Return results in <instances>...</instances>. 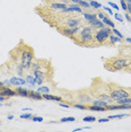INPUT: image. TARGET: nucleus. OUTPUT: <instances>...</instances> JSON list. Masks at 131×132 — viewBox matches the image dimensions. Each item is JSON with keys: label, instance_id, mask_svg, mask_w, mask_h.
Returning a JSON list of instances; mask_svg holds the SVG:
<instances>
[{"label": "nucleus", "instance_id": "obj_1", "mask_svg": "<svg viewBox=\"0 0 131 132\" xmlns=\"http://www.w3.org/2000/svg\"><path fill=\"white\" fill-rule=\"evenodd\" d=\"M94 29L91 27V26H86V27H83L80 29L79 33H77V35L79 36V44H83V45H87V46H92L91 43H93L95 41L94 38Z\"/></svg>", "mask_w": 131, "mask_h": 132}, {"label": "nucleus", "instance_id": "obj_2", "mask_svg": "<svg viewBox=\"0 0 131 132\" xmlns=\"http://www.w3.org/2000/svg\"><path fill=\"white\" fill-rule=\"evenodd\" d=\"M110 71H119L122 69L129 68L131 64V59L130 58H124V56H117V58L110 59Z\"/></svg>", "mask_w": 131, "mask_h": 132}, {"label": "nucleus", "instance_id": "obj_3", "mask_svg": "<svg viewBox=\"0 0 131 132\" xmlns=\"http://www.w3.org/2000/svg\"><path fill=\"white\" fill-rule=\"evenodd\" d=\"M33 60H34L33 50L28 46H25V49L22 51V55H20V64L24 67V69H29L32 65Z\"/></svg>", "mask_w": 131, "mask_h": 132}, {"label": "nucleus", "instance_id": "obj_4", "mask_svg": "<svg viewBox=\"0 0 131 132\" xmlns=\"http://www.w3.org/2000/svg\"><path fill=\"white\" fill-rule=\"evenodd\" d=\"M109 93L111 95V97L113 98V101L119 100V98H124V97H129L130 94L129 92H127L126 89H123L122 87H119L117 85H111L109 86Z\"/></svg>", "mask_w": 131, "mask_h": 132}, {"label": "nucleus", "instance_id": "obj_5", "mask_svg": "<svg viewBox=\"0 0 131 132\" xmlns=\"http://www.w3.org/2000/svg\"><path fill=\"white\" fill-rule=\"evenodd\" d=\"M111 34H112V29H111V27H109V26H105V27H103L101 29H97L94 34L95 42L98 44L105 43L106 40H109Z\"/></svg>", "mask_w": 131, "mask_h": 132}, {"label": "nucleus", "instance_id": "obj_6", "mask_svg": "<svg viewBox=\"0 0 131 132\" xmlns=\"http://www.w3.org/2000/svg\"><path fill=\"white\" fill-rule=\"evenodd\" d=\"M0 94H1L2 96H5V97H7V98L14 97V96H18L16 90H13V89L9 88V87H7V86L0 87Z\"/></svg>", "mask_w": 131, "mask_h": 132}, {"label": "nucleus", "instance_id": "obj_7", "mask_svg": "<svg viewBox=\"0 0 131 132\" xmlns=\"http://www.w3.org/2000/svg\"><path fill=\"white\" fill-rule=\"evenodd\" d=\"M77 100H78L79 103L81 104H91L92 103V96L87 94V93H79L78 96H77Z\"/></svg>", "mask_w": 131, "mask_h": 132}, {"label": "nucleus", "instance_id": "obj_8", "mask_svg": "<svg viewBox=\"0 0 131 132\" xmlns=\"http://www.w3.org/2000/svg\"><path fill=\"white\" fill-rule=\"evenodd\" d=\"M61 11H63V13H83V8L78 4H71L66 9H62Z\"/></svg>", "mask_w": 131, "mask_h": 132}, {"label": "nucleus", "instance_id": "obj_9", "mask_svg": "<svg viewBox=\"0 0 131 132\" xmlns=\"http://www.w3.org/2000/svg\"><path fill=\"white\" fill-rule=\"evenodd\" d=\"M78 29L79 27H67L64 29H62V34L66 35V36H69V37H73L77 35V33H78Z\"/></svg>", "mask_w": 131, "mask_h": 132}, {"label": "nucleus", "instance_id": "obj_10", "mask_svg": "<svg viewBox=\"0 0 131 132\" xmlns=\"http://www.w3.org/2000/svg\"><path fill=\"white\" fill-rule=\"evenodd\" d=\"M9 82L11 86H24L26 84V79L22 77H11L9 79Z\"/></svg>", "mask_w": 131, "mask_h": 132}, {"label": "nucleus", "instance_id": "obj_11", "mask_svg": "<svg viewBox=\"0 0 131 132\" xmlns=\"http://www.w3.org/2000/svg\"><path fill=\"white\" fill-rule=\"evenodd\" d=\"M89 26H91L92 28L94 29V31H97V29H101V28H103V27H105V25H104V23L102 22L101 19H94L93 22H91L89 23Z\"/></svg>", "mask_w": 131, "mask_h": 132}, {"label": "nucleus", "instance_id": "obj_12", "mask_svg": "<svg viewBox=\"0 0 131 132\" xmlns=\"http://www.w3.org/2000/svg\"><path fill=\"white\" fill-rule=\"evenodd\" d=\"M67 27H80V20L76 18H70L64 23Z\"/></svg>", "mask_w": 131, "mask_h": 132}, {"label": "nucleus", "instance_id": "obj_13", "mask_svg": "<svg viewBox=\"0 0 131 132\" xmlns=\"http://www.w3.org/2000/svg\"><path fill=\"white\" fill-rule=\"evenodd\" d=\"M42 96H43V100H46V101H53V102H61L62 101V97L51 95L50 93H47V94H42Z\"/></svg>", "mask_w": 131, "mask_h": 132}, {"label": "nucleus", "instance_id": "obj_14", "mask_svg": "<svg viewBox=\"0 0 131 132\" xmlns=\"http://www.w3.org/2000/svg\"><path fill=\"white\" fill-rule=\"evenodd\" d=\"M83 17H84V19L89 24L91 22H93L94 19L97 18V15L94 13H85L84 11V13H83Z\"/></svg>", "mask_w": 131, "mask_h": 132}, {"label": "nucleus", "instance_id": "obj_15", "mask_svg": "<svg viewBox=\"0 0 131 132\" xmlns=\"http://www.w3.org/2000/svg\"><path fill=\"white\" fill-rule=\"evenodd\" d=\"M28 97L32 98V100H36V101H42L43 100V96L41 93H38L37 90H29Z\"/></svg>", "mask_w": 131, "mask_h": 132}, {"label": "nucleus", "instance_id": "obj_16", "mask_svg": "<svg viewBox=\"0 0 131 132\" xmlns=\"http://www.w3.org/2000/svg\"><path fill=\"white\" fill-rule=\"evenodd\" d=\"M16 92H17V94H18V96H20V97H28L29 90H27L26 88H24L23 86H17Z\"/></svg>", "mask_w": 131, "mask_h": 132}, {"label": "nucleus", "instance_id": "obj_17", "mask_svg": "<svg viewBox=\"0 0 131 132\" xmlns=\"http://www.w3.org/2000/svg\"><path fill=\"white\" fill-rule=\"evenodd\" d=\"M50 7L52 9H56V10H62V9H66L68 7L67 4H63V2H52L50 5Z\"/></svg>", "mask_w": 131, "mask_h": 132}, {"label": "nucleus", "instance_id": "obj_18", "mask_svg": "<svg viewBox=\"0 0 131 132\" xmlns=\"http://www.w3.org/2000/svg\"><path fill=\"white\" fill-rule=\"evenodd\" d=\"M26 84H28L31 87H34L35 85H36V78H35V76H32V75H27L26 76Z\"/></svg>", "mask_w": 131, "mask_h": 132}, {"label": "nucleus", "instance_id": "obj_19", "mask_svg": "<svg viewBox=\"0 0 131 132\" xmlns=\"http://www.w3.org/2000/svg\"><path fill=\"white\" fill-rule=\"evenodd\" d=\"M87 110L89 111H94V112H105L106 111V107H103V106H96V105H89L87 106Z\"/></svg>", "mask_w": 131, "mask_h": 132}, {"label": "nucleus", "instance_id": "obj_20", "mask_svg": "<svg viewBox=\"0 0 131 132\" xmlns=\"http://www.w3.org/2000/svg\"><path fill=\"white\" fill-rule=\"evenodd\" d=\"M92 105H96V106H103V107H106L108 106V103L105 101L101 100V98H96V100H93L92 101Z\"/></svg>", "mask_w": 131, "mask_h": 132}, {"label": "nucleus", "instance_id": "obj_21", "mask_svg": "<svg viewBox=\"0 0 131 132\" xmlns=\"http://www.w3.org/2000/svg\"><path fill=\"white\" fill-rule=\"evenodd\" d=\"M114 102L117 104H120V105L131 104V96H129V97H124V98H119V100H115Z\"/></svg>", "mask_w": 131, "mask_h": 132}, {"label": "nucleus", "instance_id": "obj_22", "mask_svg": "<svg viewBox=\"0 0 131 132\" xmlns=\"http://www.w3.org/2000/svg\"><path fill=\"white\" fill-rule=\"evenodd\" d=\"M102 22L104 23V25H105V26H109V27H111V28H114V27H115L114 23H113L112 20L110 19L108 16H105V17H104V18L102 19Z\"/></svg>", "mask_w": 131, "mask_h": 132}, {"label": "nucleus", "instance_id": "obj_23", "mask_svg": "<svg viewBox=\"0 0 131 132\" xmlns=\"http://www.w3.org/2000/svg\"><path fill=\"white\" fill-rule=\"evenodd\" d=\"M109 41H110V43H112V44H117V43H121V38L120 37H118L117 35H114L112 33L111 35H110V37H109Z\"/></svg>", "mask_w": 131, "mask_h": 132}, {"label": "nucleus", "instance_id": "obj_24", "mask_svg": "<svg viewBox=\"0 0 131 132\" xmlns=\"http://www.w3.org/2000/svg\"><path fill=\"white\" fill-rule=\"evenodd\" d=\"M36 90L41 94H47V93H50V88L47 86H40L38 88H36Z\"/></svg>", "mask_w": 131, "mask_h": 132}, {"label": "nucleus", "instance_id": "obj_25", "mask_svg": "<svg viewBox=\"0 0 131 132\" xmlns=\"http://www.w3.org/2000/svg\"><path fill=\"white\" fill-rule=\"evenodd\" d=\"M126 116H129V114H117V115H109L108 119L109 120H115V119H123Z\"/></svg>", "mask_w": 131, "mask_h": 132}, {"label": "nucleus", "instance_id": "obj_26", "mask_svg": "<svg viewBox=\"0 0 131 132\" xmlns=\"http://www.w3.org/2000/svg\"><path fill=\"white\" fill-rule=\"evenodd\" d=\"M81 8H84V9H92V7H91V4L89 2H87L86 0H81V1L78 4Z\"/></svg>", "mask_w": 131, "mask_h": 132}, {"label": "nucleus", "instance_id": "obj_27", "mask_svg": "<svg viewBox=\"0 0 131 132\" xmlns=\"http://www.w3.org/2000/svg\"><path fill=\"white\" fill-rule=\"evenodd\" d=\"M89 4H91V7L93 8V9H100V8L102 7V5H101L100 2L95 1V0H92V1L89 2Z\"/></svg>", "mask_w": 131, "mask_h": 132}, {"label": "nucleus", "instance_id": "obj_28", "mask_svg": "<svg viewBox=\"0 0 131 132\" xmlns=\"http://www.w3.org/2000/svg\"><path fill=\"white\" fill-rule=\"evenodd\" d=\"M72 106L75 109H78V110H87V106L85 104H81V103H73Z\"/></svg>", "mask_w": 131, "mask_h": 132}, {"label": "nucleus", "instance_id": "obj_29", "mask_svg": "<svg viewBox=\"0 0 131 132\" xmlns=\"http://www.w3.org/2000/svg\"><path fill=\"white\" fill-rule=\"evenodd\" d=\"M76 119L73 118V116H67V118H62L60 120L61 123H64V122H75Z\"/></svg>", "mask_w": 131, "mask_h": 132}, {"label": "nucleus", "instance_id": "obj_30", "mask_svg": "<svg viewBox=\"0 0 131 132\" xmlns=\"http://www.w3.org/2000/svg\"><path fill=\"white\" fill-rule=\"evenodd\" d=\"M20 119H23V120H31L32 119V113L29 112V113H23V114H20Z\"/></svg>", "mask_w": 131, "mask_h": 132}, {"label": "nucleus", "instance_id": "obj_31", "mask_svg": "<svg viewBox=\"0 0 131 132\" xmlns=\"http://www.w3.org/2000/svg\"><path fill=\"white\" fill-rule=\"evenodd\" d=\"M83 121L84 122H94V121H96V118L93 115H91V116H85L84 119H83Z\"/></svg>", "mask_w": 131, "mask_h": 132}, {"label": "nucleus", "instance_id": "obj_32", "mask_svg": "<svg viewBox=\"0 0 131 132\" xmlns=\"http://www.w3.org/2000/svg\"><path fill=\"white\" fill-rule=\"evenodd\" d=\"M112 33H113V34H114V35H117V36H118V37H120V38H121V40H122V38H123V37H124V36H123V35H122V34H121V32H120V31H118V29H117V28H115V27H114V28H112Z\"/></svg>", "mask_w": 131, "mask_h": 132}, {"label": "nucleus", "instance_id": "obj_33", "mask_svg": "<svg viewBox=\"0 0 131 132\" xmlns=\"http://www.w3.org/2000/svg\"><path fill=\"white\" fill-rule=\"evenodd\" d=\"M32 121L33 122H43V118H42V116H32Z\"/></svg>", "mask_w": 131, "mask_h": 132}, {"label": "nucleus", "instance_id": "obj_34", "mask_svg": "<svg viewBox=\"0 0 131 132\" xmlns=\"http://www.w3.org/2000/svg\"><path fill=\"white\" fill-rule=\"evenodd\" d=\"M113 16H114L115 17V19H117V20H119V22H120V23H123V17H122V15H120V14H114V15H113Z\"/></svg>", "mask_w": 131, "mask_h": 132}, {"label": "nucleus", "instance_id": "obj_35", "mask_svg": "<svg viewBox=\"0 0 131 132\" xmlns=\"http://www.w3.org/2000/svg\"><path fill=\"white\" fill-rule=\"evenodd\" d=\"M102 8L104 10H106L108 13L110 14V16H113L114 15V13H113V10H112V8H109V7H104V6H102Z\"/></svg>", "mask_w": 131, "mask_h": 132}, {"label": "nucleus", "instance_id": "obj_36", "mask_svg": "<svg viewBox=\"0 0 131 132\" xmlns=\"http://www.w3.org/2000/svg\"><path fill=\"white\" fill-rule=\"evenodd\" d=\"M121 2V8L123 9L124 11H127V8H128V5H127V2L124 1V0H122V1H120Z\"/></svg>", "mask_w": 131, "mask_h": 132}, {"label": "nucleus", "instance_id": "obj_37", "mask_svg": "<svg viewBox=\"0 0 131 132\" xmlns=\"http://www.w3.org/2000/svg\"><path fill=\"white\" fill-rule=\"evenodd\" d=\"M109 5L111 6L112 8H114L115 10H119V9H120V7H119V6H118L117 4H114V2H112V1H109Z\"/></svg>", "mask_w": 131, "mask_h": 132}, {"label": "nucleus", "instance_id": "obj_38", "mask_svg": "<svg viewBox=\"0 0 131 132\" xmlns=\"http://www.w3.org/2000/svg\"><path fill=\"white\" fill-rule=\"evenodd\" d=\"M104 17H105V15H104V14L102 13V11H100V13H97V18H98V19H101V20H102V19L104 18Z\"/></svg>", "mask_w": 131, "mask_h": 132}, {"label": "nucleus", "instance_id": "obj_39", "mask_svg": "<svg viewBox=\"0 0 131 132\" xmlns=\"http://www.w3.org/2000/svg\"><path fill=\"white\" fill-rule=\"evenodd\" d=\"M59 106H61V107H63V109H69V104H64V103H60L59 104Z\"/></svg>", "mask_w": 131, "mask_h": 132}, {"label": "nucleus", "instance_id": "obj_40", "mask_svg": "<svg viewBox=\"0 0 131 132\" xmlns=\"http://www.w3.org/2000/svg\"><path fill=\"white\" fill-rule=\"evenodd\" d=\"M124 18H126L129 23H131V16H130V15L128 14V13H126V15H124Z\"/></svg>", "mask_w": 131, "mask_h": 132}, {"label": "nucleus", "instance_id": "obj_41", "mask_svg": "<svg viewBox=\"0 0 131 132\" xmlns=\"http://www.w3.org/2000/svg\"><path fill=\"white\" fill-rule=\"evenodd\" d=\"M7 100H8L7 97H5V96H2L1 94H0V102H1V103H4V102H6Z\"/></svg>", "mask_w": 131, "mask_h": 132}, {"label": "nucleus", "instance_id": "obj_42", "mask_svg": "<svg viewBox=\"0 0 131 132\" xmlns=\"http://www.w3.org/2000/svg\"><path fill=\"white\" fill-rule=\"evenodd\" d=\"M110 121V120L108 119V118H105V119H100V120H98V122H100V123H105V122H109Z\"/></svg>", "mask_w": 131, "mask_h": 132}, {"label": "nucleus", "instance_id": "obj_43", "mask_svg": "<svg viewBox=\"0 0 131 132\" xmlns=\"http://www.w3.org/2000/svg\"><path fill=\"white\" fill-rule=\"evenodd\" d=\"M43 81H44L43 79H36V85L41 86V85H42V84H43Z\"/></svg>", "mask_w": 131, "mask_h": 132}, {"label": "nucleus", "instance_id": "obj_44", "mask_svg": "<svg viewBox=\"0 0 131 132\" xmlns=\"http://www.w3.org/2000/svg\"><path fill=\"white\" fill-rule=\"evenodd\" d=\"M83 130H84V129H83V128H77V129H73V132H79V131H83Z\"/></svg>", "mask_w": 131, "mask_h": 132}, {"label": "nucleus", "instance_id": "obj_45", "mask_svg": "<svg viewBox=\"0 0 131 132\" xmlns=\"http://www.w3.org/2000/svg\"><path fill=\"white\" fill-rule=\"evenodd\" d=\"M9 85H10L9 80H4V86H9Z\"/></svg>", "mask_w": 131, "mask_h": 132}, {"label": "nucleus", "instance_id": "obj_46", "mask_svg": "<svg viewBox=\"0 0 131 132\" xmlns=\"http://www.w3.org/2000/svg\"><path fill=\"white\" fill-rule=\"evenodd\" d=\"M70 1H71V4H79L81 0H70Z\"/></svg>", "mask_w": 131, "mask_h": 132}, {"label": "nucleus", "instance_id": "obj_47", "mask_svg": "<svg viewBox=\"0 0 131 132\" xmlns=\"http://www.w3.org/2000/svg\"><path fill=\"white\" fill-rule=\"evenodd\" d=\"M127 13H128V14H130V16H131V6H128V8H127Z\"/></svg>", "mask_w": 131, "mask_h": 132}, {"label": "nucleus", "instance_id": "obj_48", "mask_svg": "<svg viewBox=\"0 0 131 132\" xmlns=\"http://www.w3.org/2000/svg\"><path fill=\"white\" fill-rule=\"evenodd\" d=\"M126 42H127V43H129V44H131V38L130 37H127L126 38Z\"/></svg>", "mask_w": 131, "mask_h": 132}, {"label": "nucleus", "instance_id": "obj_49", "mask_svg": "<svg viewBox=\"0 0 131 132\" xmlns=\"http://www.w3.org/2000/svg\"><path fill=\"white\" fill-rule=\"evenodd\" d=\"M124 1L127 2V5H128V6H131V0H124Z\"/></svg>", "mask_w": 131, "mask_h": 132}, {"label": "nucleus", "instance_id": "obj_50", "mask_svg": "<svg viewBox=\"0 0 131 132\" xmlns=\"http://www.w3.org/2000/svg\"><path fill=\"white\" fill-rule=\"evenodd\" d=\"M7 119H8V120H13V119H14V115H8Z\"/></svg>", "mask_w": 131, "mask_h": 132}, {"label": "nucleus", "instance_id": "obj_51", "mask_svg": "<svg viewBox=\"0 0 131 132\" xmlns=\"http://www.w3.org/2000/svg\"><path fill=\"white\" fill-rule=\"evenodd\" d=\"M91 129H92L91 127H85V128H84V130H91Z\"/></svg>", "mask_w": 131, "mask_h": 132}, {"label": "nucleus", "instance_id": "obj_52", "mask_svg": "<svg viewBox=\"0 0 131 132\" xmlns=\"http://www.w3.org/2000/svg\"><path fill=\"white\" fill-rule=\"evenodd\" d=\"M50 123H52V124H56V123H58V122H56V121H51Z\"/></svg>", "mask_w": 131, "mask_h": 132}, {"label": "nucleus", "instance_id": "obj_53", "mask_svg": "<svg viewBox=\"0 0 131 132\" xmlns=\"http://www.w3.org/2000/svg\"><path fill=\"white\" fill-rule=\"evenodd\" d=\"M4 86V81H0V87H2Z\"/></svg>", "mask_w": 131, "mask_h": 132}, {"label": "nucleus", "instance_id": "obj_54", "mask_svg": "<svg viewBox=\"0 0 131 132\" xmlns=\"http://www.w3.org/2000/svg\"><path fill=\"white\" fill-rule=\"evenodd\" d=\"M89 1H92V0H89Z\"/></svg>", "mask_w": 131, "mask_h": 132}, {"label": "nucleus", "instance_id": "obj_55", "mask_svg": "<svg viewBox=\"0 0 131 132\" xmlns=\"http://www.w3.org/2000/svg\"><path fill=\"white\" fill-rule=\"evenodd\" d=\"M120 1H122V0H120Z\"/></svg>", "mask_w": 131, "mask_h": 132}]
</instances>
